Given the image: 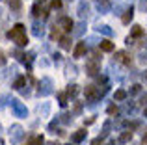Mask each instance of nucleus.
Instances as JSON below:
<instances>
[{
  "label": "nucleus",
  "instance_id": "31",
  "mask_svg": "<svg viewBox=\"0 0 147 145\" xmlns=\"http://www.w3.org/2000/svg\"><path fill=\"white\" fill-rule=\"evenodd\" d=\"M69 117H71L69 113H63V115H61V121H63V123H69Z\"/></svg>",
  "mask_w": 147,
  "mask_h": 145
},
{
  "label": "nucleus",
  "instance_id": "6",
  "mask_svg": "<svg viewBox=\"0 0 147 145\" xmlns=\"http://www.w3.org/2000/svg\"><path fill=\"white\" fill-rule=\"evenodd\" d=\"M73 26H75V22L71 21V17H61V19H60V22H58V28L65 30V32H71Z\"/></svg>",
  "mask_w": 147,
  "mask_h": 145
},
{
  "label": "nucleus",
  "instance_id": "4",
  "mask_svg": "<svg viewBox=\"0 0 147 145\" xmlns=\"http://www.w3.org/2000/svg\"><path fill=\"white\" fill-rule=\"evenodd\" d=\"M22 136H24V132H22V127L21 125H13V127L9 128V138L13 143H19L22 140Z\"/></svg>",
  "mask_w": 147,
  "mask_h": 145
},
{
  "label": "nucleus",
  "instance_id": "28",
  "mask_svg": "<svg viewBox=\"0 0 147 145\" xmlns=\"http://www.w3.org/2000/svg\"><path fill=\"white\" fill-rule=\"evenodd\" d=\"M140 89H142V87L138 86V84H136V86H132V89H130V95H136V93H140Z\"/></svg>",
  "mask_w": 147,
  "mask_h": 145
},
{
  "label": "nucleus",
  "instance_id": "17",
  "mask_svg": "<svg viewBox=\"0 0 147 145\" xmlns=\"http://www.w3.org/2000/svg\"><path fill=\"white\" fill-rule=\"evenodd\" d=\"M43 143H45L43 136H34V138L30 140V143H28V145H43Z\"/></svg>",
  "mask_w": 147,
  "mask_h": 145
},
{
  "label": "nucleus",
  "instance_id": "7",
  "mask_svg": "<svg viewBox=\"0 0 147 145\" xmlns=\"http://www.w3.org/2000/svg\"><path fill=\"white\" fill-rule=\"evenodd\" d=\"M100 69V65H99V60H90V62L86 63V71H88V75H97Z\"/></svg>",
  "mask_w": 147,
  "mask_h": 145
},
{
  "label": "nucleus",
  "instance_id": "21",
  "mask_svg": "<svg viewBox=\"0 0 147 145\" xmlns=\"http://www.w3.org/2000/svg\"><path fill=\"white\" fill-rule=\"evenodd\" d=\"M58 102H60V106L67 104V93H58Z\"/></svg>",
  "mask_w": 147,
  "mask_h": 145
},
{
  "label": "nucleus",
  "instance_id": "36",
  "mask_svg": "<svg viewBox=\"0 0 147 145\" xmlns=\"http://www.w3.org/2000/svg\"><path fill=\"white\" fill-rule=\"evenodd\" d=\"M41 2H43V0H41Z\"/></svg>",
  "mask_w": 147,
  "mask_h": 145
},
{
  "label": "nucleus",
  "instance_id": "25",
  "mask_svg": "<svg viewBox=\"0 0 147 145\" xmlns=\"http://www.w3.org/2000/svg\"><path fill=\"white\" fill-rule=\"evenodd\" d=\"M41 34H43V26H41V24H34V36L39 37Z\"/></svg>",
  "mask_w": 147,
  "mask_h": 145
},
{
  "label": "nucleus",
  "instance_id": "2",
  "mask_svg": "<svg viewBox=\"0 0 147 145\" xmlns=\"http://www.w3.org/2000/svg\"><path fill=\"white\" fill-rule=\"evenodd\" d=\"M84 95H86L88 101H97V99L102 97V91L97 89V86H86V89H84Z\"/></svg>",
  "mask_w": 147,
  "mask_h": 145
},
{
  "label": "nucleus",
  "instance_id": "20",
  "mask_svg": "<svg viewBox=\"0 0 147 145\" xmlns=\"http://www.w3.org/2000/svg\"><path fill=\"white\" fill-rule=\"evenodd\" d=\"M60 45H61V48H71V39L69 37H61Z\"/></svg>",
  "mask_w": 147,
  "mask_h": 145
},
{
  "label": "nucleus",
  "instance_id": "30",
  "mask_svg": "<svg viewBox=\"0 0 147 145\" xmlns=\"http://www.w3.org/2000/svg\"><path fill=\"white\" fill-rule=\"evenodd\" d=\"M108 113H110V115H114V113H117V108H115V106H110V108H108Z\"/></svg>",
  "mask_w": 147,
  "mask_h": 145
},
{
  "label": "nucleus",
  "instance_id": "32",
  "mask_svg": "<svg viewBox=\"0 0 147 145\" xmlns=\"http://www.w3.org/2000/svg\"><path fill=\"white\" fill-rule=\"evenodd\" d=\"M100 143H102V140H100V138H95L93 142H91V145H100Z\"/></svg>",
  "mask_w": 147,
  "mask_h": 145
},
{
  "label": "nucleus",
  "instance_id": "27",
  "mask_svg": "<svg viewBox=\"0 0 147 145\" xmlns=\"http://www.w3.org/2000/svg\"><path fill=\"white\" fill-rule=\"evenodd\" d=\"M50 39H60V32H58V30H56V26H54L52 34H50Z\"/></svg>",
  "mask_w": 147,
  "mask_h": 145
},
{
  "label": "nucleus",
  "instance_id": "14",
  "mask_svg": "<svg viewBox=\"0 0 147 145\" xmlns=\"http://www.w3.org/2000/svg\"><path fill=\"white\" fill-rule=\"evenodd\" d=\"M132 17H134V11H132V7H130V9H127V11H125V15L121 17L123 24H129V22L132 21Z\"/></svg>",
  "mask_w": 147,
  "mask_h": 145
},
{
  "label": "nucleus",
  "instance_id": "22",
  "mask_svg": "<svg viewBox=\"0 0 147 145\" xmlns=\"http://www.w3.org/2000/svg\"><path fill=\"white\" fill-rule=\"evenodd\" d=\"M97 30H99L100 34H104V36H112V34H114V32L110 30V26H99Z\"/></svg>",
  "mask_w": 147,
  "mask_h": 145
},
{
  "label": "nucleus",
  "instance_id": "34",
  "mask_svg": "<svg viewBox=\"0 0 147 145\" xmlns=\"http://www.w3.org/2000/svg\"><path fill=\"white\" fill-rule=\"evenodd\" d=\"M144 145H147V134H145V138H144Z\"/></svg>",
  "mask_w": 147,
  "mask_h": 145
},
{
  "label": "nucleus",
  "instance_id": "13",
  "mask_svg": "<svg viewBox=\"0 0 147 145\" xmlns=\"http://www.w3.org/2000/svg\"><path fill=\"white\" fill-rule=\"evenodd\" d=\"M26 86V76H17V80L13 82V89H22Z\"/></svg>",
  "mask_w": 147,
  "mask_h": 145
},
{
  "label": "nucleus",
  "instance_id": "5",
  "mask_svg": "<svg viewBox=\"0 0 147 145\" xmlns=\"http://www.w3.org/2000/svg\"><path fill=\"white\" fill-rule=\"evenodd\" d=\"M39 86H41V87H39V95H49V93H52V82H50V78H43Z\"/></svg>",
  "mask_w": 147,
  "mask_h": 145
},
{
  "label": "nucleus",
  "instance_id": "37",
  "mask_svg": "<svg viewBox=\"0 0 147 145\" xmlns=\"http://www.w3.org/2000/svg\"><path fill=\"white\" fill-rule=\"evenodd\" d=\"M69 145H71V143H69Z\"/></svg>",
  "mask_w": 147,
  "mask_h": 145
},
{
  "label": "nucleus",
  "instance_id": "1",
  "mask_svg": "<svg viewBox=\"0 0 147 145\" xmlns=\"http://www.w3.org/2000/svg\"><path fill=\"white\" fill-rule=\"evenodd\" d=\"M7 37H9L11 41H15L19 47H26V43H28V37H26V28H24V24H21V22H17V24H15L13 28L7 32Z\"/></svg>",
  "mask_w": 147,
  "mask_h": 145
},
{
  "label": "nucleus",
  "instance_id": "10",
  "mask_svg": "<svg viewBox=\"0 0 147 145\" xmlns=\"http://www.w3.org/2000/svg\"><path fill=\"white\" fill-rule=\"evenodd\" d=\"M84 138H86V130H84V128H80V130H76L75 134L71 136V142L73 143H80V142H84Z\"/></svg>",
  "mask_w": 147,
  "mask_h": 145
},
{
  "label": "nucleus",
  "instance_id": "33",
  "mask_svg": "<svg viewBox=\"0 0 147 145\" xmlns=\"http://www.w3.org/2000/svg\"><path fill=\"white\" fill-rule=\"evenodd\" d=\"M75 32H76V34H82V32H84V24H80V26H78V28H76V30H75Z\"/></svg>",
  "mask_w": 147,
  "mask_h": 145
},
{
  "label": "nucleus",
  "instance_id": "3",
  "mask_svg": "<svg viewBox=\"0 0 147 145\" xmlns=\"http://www.w3.org/2000/svg\"><path fill=\"white\" fill-rule=\"evenodd\" d=\"M11 110H13V113L17 117H26L28 115V110H26V106L22 104V102H19L17 99H13L11 101Z\"/></svg>",
  "mask_w": 147,
  "mask_h": 145
},
{
  "label": "nucleus",
  "instance_id": "19",
  "mask_svg": "<svg viewBox=\"0 0 147 145\" xmlns=\"http://www.w3.org/2000/svg\"><path fill=\"white\" fill-rule=\"evenodd\" d=\"M142 34H144L142 26H134V28H132V32H130V37H140Z\"/></svg>",
  "mask_w": 147,
  "mask_h": 145
},
{
  "label": "nucleus",
  "instance_id": "11",
  "mask_svg": "<svg viewBox=\"0 0 147 145\" xmlns=\"http://www.w3.org/2000/svg\"><path fill=\"white\" fill-rule=\"evenodd\" d=\"M88 13H90V4H86V2H80L78 4V17H88Z\"/></svg>",
  "mask_w": 147,
  "mask_h": 145
},
{
  "label": "nucleus",
  "instance_id": "9",
  "mask_svg": "<svg viewBox=\"0 0 147 145\" xmlns=\"http://www.w3.org/2000/svg\"><path fill=\"white\" fill-rule=\"evenodd\" d=\"M115 62H121V63H125V65H130V62H132V58H130L127 52H115Z\"/></svg>",
  "mask_w": 147,
  "mask_h": 145
},
{
  "label": "nucleus",
  "instance_id": "29",
  "mask_svg": "<svg viewBox=\"0 0 147 145\" xmlns=\"http://www.w3.org/2000/svg\"><path fill=\"white\" fill-rule=\"evenodd\" d=\"M2 65H6V54L0 50V67H2Z\"/></svg>",
  "mask_w": 147,
  "mask_h": 145
},
{
  "label": "nucleus",
  "instance_id": "24",
  "mask_svg": "<svg viewBox=\"0 0 147 145\" xmlns=\"http://www.w3.org/2000/svg\"><path fill=\"white\" fill-rule=\"evenodd\" d=\"M78 86H69L67 89V97H76V93H78V89H76Z\"/></svg>",
  "mask_w": 147,
  "mask_h": 145
},
{
  "label": "nucleus",
  "instance_id": "18",
  "mask_svg": "<svg viewBox=\"0 0 147 145\" xmlns=\"http://www.w3.org/2000/svg\"><path fill=\"white\" fill-rule=\"evenodd\" d=\"M114 97H115V101H125V99H127V91H123V89H117V91H115V95H114Z\"/></svg>",
  "mask_w": 147,
  "mask_h": 145
},
{
  "label": "nucleus",
  "instance_id": "35",
  "mask_svg": "<svg viewBox=\"0 0 147 145\" xmlns=\"http://www.w3.org/2000/svg\"><path fill=\"white\" fill-rule=\"evenodd\" d=\"M145 115H147V110H145Z\"/></svg>",
  "mask_w": 147,
  "mask_h": 145
},
{
  "label": "nucleus",
  "instance_id": "8",
  "mask_svg": "<svg viewBox=\"0 0 147 145\" xmlns=\"http://www.w3.org/2000/svg\"><path fill=\"white\" fill-rule=\"evenodd\" d=\"M86 41H80V43H76V47H75V50H73V56L75 58H82L84 54H86Z\"/></svg>",
  "mask_w": 147,
  "mask_h": 145
},
{
  "label": "nucleus",
  "instance_id": "12",
  "mask_svg": "<svg viewBox=\"0 0 147 145\" xmlns=\"http://www.w3.org/2000/svg\"><path fill=\"white\" fill-rule=\"evenodd\" d=\"M99 48H100L102 52H112V50H114V43H112L110 39H104V41H100Z\"/></svg>",
  "mask_w": 147,
  "mask_h": 145
},
{
  "label": "nucleus",
  "instance_id": "26",
  "mask_svg": "<svg viewBox=\"0 0 147 145\" xmlns=\"http://www.w3.org/2000/svg\"><path fill=\"white\" fill-rule=\"evenodd\" d=\"M50 7H52V9H60L61 7V0H52V2H50Z\"/></svg>",
  "mask_w": 147,
  "mask_h": 145
},
{
  "label": "nucleus",
  "instance_id": "23",
  "mask_svg": "<svg viewBox=\"0 0 147 145\" xmlns=\"http://www.w3.org/2000/svg\"><path fill=\"white\" fill-rule=\"evenodd\" d=\"M32 15H34V17H39V15H41V4H34Z\"/></svg>",
  "mask_w": 147,
  "mask_h": 145
},
{
  "label": "nucleus",
  "instance_id": "16",
  "mask_svg": "<svg viewBox=\"0 0 147 145\" xmlns=\"http://www.w3.org/2000/svg\"><path fill=\"white\" fill-rule=\"evenodd\" d=\"M21 6H22V0H9V7L13 11H19V9H21Z\"/></svg>",
  "mask_w": 147,
  "mask_h": 145
},
{
  "label": "nucleus",
  "instance_id": "15",
  "mask_svg": "<svg viewBox=\"0 0 147 145\" xmlns=\"http://www.w3.org/2000/svg\"><path fill=\"white\" fill-rule=\"evenodd\" d=\"M130 140H132V132H130V130L123 132V134L119 136V143H129Z\"/></svg>",
  "mask_w": 147,
  "mask_h": 145
}]
</instances>
